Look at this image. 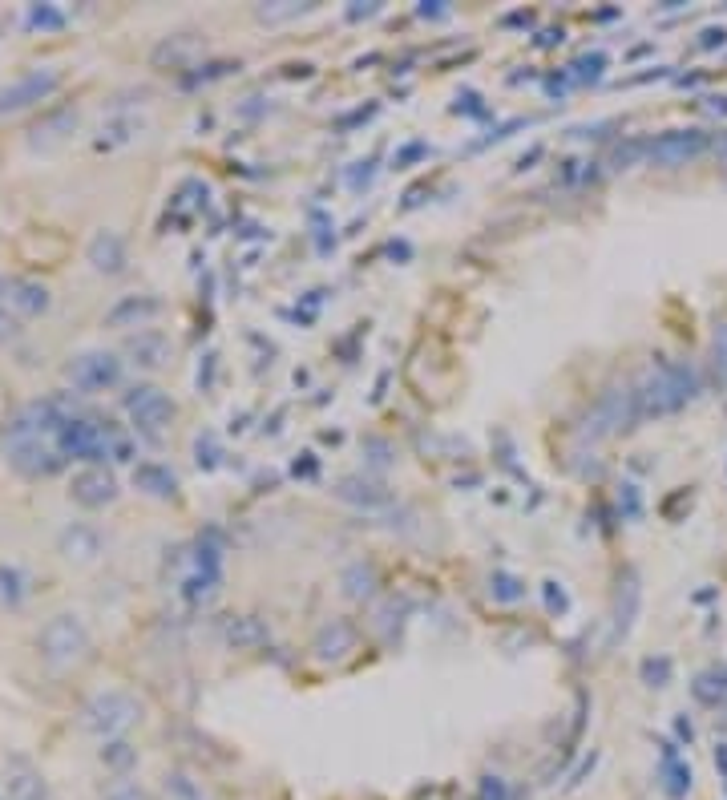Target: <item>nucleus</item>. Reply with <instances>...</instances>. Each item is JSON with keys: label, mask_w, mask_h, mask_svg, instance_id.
<instances>
[{"label": "nucleus", "mask_w": 727, "mask_h": 800, "mask_svg": "<svg viewBox=\"0 0 727 800\" xmlns=\"http://www.w3.org/2000/svg\"><path fill=\"white\" fill-rule=\"evenodd\" d=\"M219 574H211V570H194L190 578H182V586H178V594H182V603H190V607H202V603H211V598L219 594Z\"/></svg>", "instance_id": "393cba45"}, {"label": "nucleus", "mask_w": 727, "mask_h": 800, "mask_svg": "<svg viewBox=\"0 0 727 800\" xmlns=\"http://www.w3.org/2000/svg\"><path fill=\"white\" fill-rule=\"evenodd\" d=\"M691 691H695V699H699V704H707V708H719L723 699H727V667L703 671V675L691 683Z\"/></svg>", "instance_id": "bb28decb"}, {"label": "nucleus", "mask_w": 727, "mask_h": 800, "mask_svg": "<svg viewBox=\"0 0 727 800\" xmlns=\"http://www.w3.org/2000/svg\"><path fill=\"white\" fill-rule=\"evenodd\" d=\"M639 392V409L643 417H667L679 413L683 405H691L695 392H699V372L683 360H655L643 380L635 384Z\"/></svg>", "instance_id": "f257e3e1"}, {"label": "nucleus", "mask_w": 727, "mask_h": 800, "mask_svg": "<svg viewBox=\"0 0 727 800\" xmlns=\"http://www.w3.org/2000/svg\"><path fill=\"white\" fill-rule=\"evenodd\" d=\"M134 485L150 497H174L178 493V477L166 469V465H154V461H142L134 469Z\"/></svg>", "instance_id": "412c9836"}, {"label": "nucleus", "mask_w": 727, "mask_h": 800, "mask_svg": "<svg viewBox=\"0 0 727 800\" xmlns=\"http://www.w3.org/2000/svg\"><path fill=\"white\" fill-rule=\"evenodd\" d=\"M340 586L348 598H356V603H364V598L376 594V570L368 562H352L344 574H340Z\"/></svg>", "instance_id": "a878e982"}, {"label": "nucleus", "mask_w": 727, "mask_h": 800, "mask_svg": "<svg viewBox=\"0 0 727 800\" xmlns=\"http://www.w3.org/2000/svg\"><path fill=\"white\" fill-rule=\"evenodd\" d=\"M675 728H679V736H683V740H691V736H695V732H691V724H687V720H679V724H675Z\"/></svg>", "instance_id": "79ce46f5"}, {"label": "nucleus", "mask_w": 727, "mask_h": 800, "mask_svg": "<svg viewBox=\"0 0 727 800\" xmlns=\"http://www.w3.org/2000/svg\"><path fill=\"white\" fill-rule=\"evenodd\" d=\"M707 150H711V138L703 130H667L647 142V158L655 166H687Z\"/></svg>", "instance_id": "6e6552de"}, {"label": "nucleus", "mask_w": 727, "mask_h": 800, "mask_svg": "<svg viewBox=\"0 0 727 800\" xmlns=\"http://www.w3.org/2000/svg\"><path fill=\"white\" fill-rule=\"evenodd\" d=\"M138 134H142V122H138V118H114L106 130H101V138H97V150L126 146V142H134Z\"/></svg>", "instance_id": "c756f323"}, {"label": "nucleus", "mask_w": 727, "mask_h": 800, "mask_svg": "<svg viewBox=\"0 0 727 800\" xmlns=\"http://www.w3.org/2000/svg\"><path fill=\"white\" fill-rule=\"evenodd\" d=\"M198 49H202V37H198V33H178V37H170V41H162V45L154 49V65L178 69V65H186Z\"/></svg>", "instance_id": "5701e85b"}, {"label": "nucleus", "mask_w": 727, "mask_h": 800, "mask_svg": "<svg viewBox=\"0 0 727 800\" xmlns=\"http://www.w3.org/2000/svg\"><path fill=\"white\" fill-rule=\"evenodd\" d=\"M336 497L340 502H348V506H360V510H384V506H392V493L380 485V481H372V477H340L336 481Z\"/></svg>", "instance_id": "dca6fc26"}, {"label": "nucleus", "mask_w": 727, "mask_h": 800, "mask_svg": "<svg viewBox=\"0 0 727 800\" xmlns=\"http://www.w3.org/2000/svg\"><path fill=\"white\" fill-rule=\"evenodd\" d=\"M663 792H667L671 800H683V796L691 792V768L679 764L671 748L663 752Z\"/></svg>", "instance_id": "c85d7f7f"}, {"label": "nucleus", "mask_w": 727, "mask_h": 800, "mask_svg": "<svg viewBox=\"0 0 727 800\" xmlns=\"http://www.w3.org/2000/svg\"><path fill=\"white\" fill-rule=\"evenodd\" d=\"M643 679H647L651 687H667V679H671V659H667V655L647 659V663H643Z\"/></svg>", "instance_id": "e433bc0d"}, {"label": "nucleus", "mask_w": 727, "mask_h": 800, "mask_svg": "<svg viewBox=\"0 0 727 800\" xmlns=\"http://www.w3.org/2000/svg\"><path fill=\"white\" fill-rule=\"evenodd\" d=\"M73 130H77V114L73 110H57L53 118H45V122H37L29 130V142L33 146H53V142H65Z\"/></svg>", "instance_id": "b1692460"}, {"label": "nucleus", "mask_w": 727, "mask_h": 800, "mask_svg": "<svg viewBox=\"0 0 727 800\" xmlns=\"http://www.w3.org/2000/svg\"><path fill=\"white\" fill-rule=\"evenodd\" d=\"M715 150H719V154H723V158H727V134H723V138H719V142H715Z\"/></svg>", "instance_id": "37998d69"}, {"label": "nucleus", "mask_w": 727, "mask_h": 800, "mask_svg": "<svg viewBox=\"0 0 727 800\" xmlns=\"http://www.w3.org/2000/svg\"><path fill=\"white\" fill-rule=\"evenodd\" d=\"M198 465H206V469H211L215 461H219V449H215V437H198Z\"/></svg>", "instance_id": "58836bf2"}, {"label": "nucleus", "mask_w": 727, "mask_h": 800, "mask_svg": "<svg viewBox=\"0 0 727 800\" xmlns=\"http://www.w3.org/2000/svg\"><path fill=\"white\" fill-rule=\"evenodd\" d=\"M639 417H643V409H639L635 384H610V388L594 400V409L586 413V433H590V437H614V433L635 429Z\"/></svg>", "instance_id": "20e7f679"}, {"label": "nucleus", "mask_w": 727, "mask_h": 800, "mask_svg": "<svg viewBox=\"0 0 727 800\" xmlns=\"http://www.w3.org/2000/svg\"><path fill=\"white\" fill-rule=\"evenodd\" d=\"M37 647H41V659L57 671L65 667H77L81 659H89V631L77 615H53L41 635H37Z\"/></svg>", "instance_id": "7ed1b4c3"}, {"label": "nucleus", "mask_w": 727, "mask_h": 800, "mask_svg": "<svg viewBox=\"0 0 727 800\" xmlns=\"http://www.w3.org/2000/svg\"><path fill=\"white\" fill-rule=\"evenodd\" d=\"M546 586H550V590H546V598H550V607H554V611H566V594H562V590H554L558 582H546Z\"/></svg>", "instance_id": "ea45409f"}, {"label": "nucleus", "mask_w": 727, "mask_h": 800, "mask_svg": "<svg viewBox=\"0 0 727 800\" xmlns=\"http://www.w3.org/2000/svg\"><path fill=\"white\" fill-rule=\"evenodd\" d=\"M138 720H142V704H138L130 691H122V687L89 695L85 708H81V728L89 736H97L101 744H106V740H122Z\"/></svg>", "instance_id": "f03ea898"}, {"label": "nucleus", "mask_w": 727, "mask_h": 800, "mask_svg": "<svg viewBox=\"0 0 727 800\" xmlns=\"http://www.w3.org/2000/svg\"><path fill=\"white\" fill-rule=\"evenodd\" d=\"M166 792H170V800H211L202 780H194L190 772H166Z\"/></svg>", "instance_id": "7c9ffc66"}, {"label": "nucleus", "mask_w": 727, "mask_h": 800, "mask_svg": "<svg viewBox=\"0 0 727 800\" xmlns=\"http://www.w3.org/2000/svg\"><path fill=\"white\" fill-rule=\"evenodd\" d=\"M5 800H49V788H45V776L33 760L25 756H9L5 760V784H0Z\"/></svg>", "instance_id": "9b49d317"}, {"label": "nucleus", "mask_w": 727, "mask_h": 800, "mask_svg": "<svg viewBox=\"0 0 727 800\" xmlns=\"http://www.w3.org/2000/svg\"><path fill=\"white\" fill-rule=\"evenodd\" d=\"M101 764H106L114 776H130V768L138 764V748L130 740H106L101 744Z\"/></svg>", "instance_id": "cd10ccee"}, {"label": "nucleus", "mask_w": 727, "mask_h": 800, "mask_svg": "<svg viewBox=\"0 0 727 800\" xmlns=\"http://www.w3.org/2000/svg\"><path fill=\"white\" fill-rule=\"evenodd\" d=\"M162 312V304L154 295H130V299H122V304L106 316L114 328H138V324H146V320H154Z\"/></svg>", "instance_id": "6ab92c4d"}, {"label": "nucleus", "mask_w": 727, "mask_h": 800, "mask_svg": "<svg viewBox=\"0 0 727 800\" xmlns=\"http://www.w3.org/2000/svg\"><path fill=\"white\" fill-rule=\"evenodd\" d=\"M126 413H130V421L142 429V433H162V429H170V421H174V400L162 392V388H154V384H142V388H134V392H126Z\"/></svg>", "instance_id": "0eeeda50"}, {"label": "nucleus", "mask_w": 727, "mask_h": 800, "mask_svg": "<svg viewBox=\"0 0 727 800\" xmlns=\"http://www.w3.org/2000/svg\"><path fill=\"white\" fill-rule=\"evenodd\" d=\"M85 255H89L93 271H101V275L126 271V243H122V235H114V231H97V235L89 239Z\"/></svg>", "instance_id": "f3484780"}, {"label": "nucleus", "mask_w": 727, "mask_h": 800, "mask_svg": "<svg viewBox=\"0 0 727 800\" xmlns=\"http://www.w3.org/2000/svg\"><path fill=\"white\" fill-rule=\"evenodd\" d=\"M299 13H307V5H263V9H255V17L267 21V25H275V21H291V17H299Z\"/></svg>", "instance_id": "c9c22d12"}, {"label": "nucleus", "mask_w": 727, "mask_h": 800, "mask_svg": "<svg viewBox=\"0 0 727 800\" xmlns=\"http://www.w3.org/2000/svg\"><path fill=\"white\" fill-rule=\"evenodd\" d=\"M57 89H61V69H53V65L29 69V73H21L17 81H9L5 89H0V114L29 110V106L45 102V97H53Z\"/></svg>", "instance_id": "423d86ee"}, {"label": "nucleus", "mask_w": 727, "mask_h": 800, "mask_svg": "<svg viewBox=\"0 0 727 800\" xmlns=\"http://www.w3.org/2000/svg\"><path fill=\"white\" fill-rule=\"evenodd\" d=\"M69 493H73V502H77V506H85V510H101V506H110L114 497H118V477H114L106 465H85V469L73 477Z\"/></svg>", "instance_id": "9d476101"}, {"label": "nucleus", "mask_w": 727, "mask_h": 800, "mask_svg": "<svg viewBox=\"0 0 727 800\" xmlns=\"http://www.w3.org/2000/svg\"><path fill=\"white\" fill-rule=\"evenodd\" d=\"M0 299H5V308L21 320V316H45L49 312V291L33 279H0Z\"/></svg>", "instance_id": "f8f14e48"}, {"label": "nucleus", "mask_w": 727, "mask_h": 800, "mask_svg": "<svg viewBox=\"0 0 727 800\" xmlns=\"http://www.w3.org/2000/svg\"><path fill=\"white\" fill-rule=\"evenodd\" d=\"M101 800H154L146 784L130 780V776H114L106 780V788H101Z\"/></svg>", "instance_id": "2f4dec72"}, {"label": "nucleus", "mask_w": 727, "mask_h": 800, "mask_svg": "<svg viewBox=\"0 0 727 800\" xmlns=\"http://www.w3.org/2000/svg\"><path fill=\"white\" fill-rule=\"evenodd\" d=\"M489 594L497 598V603H517V598H526V582L517 578V574L497 570V574L489 578Z\"/></svg>", "instance_id": "473e14b6"}, {"label": "nucleus", "mask_w": 727, "mask_h": 800, "mask_svg": "<svg viewBox=\"0 0 727 800\" xmlns=\"http://www.w3.org/2000/svg\"><path fill=\"white\" fill-rule=\"evenodd\" d=\"M711 372L719 384H727V324L711 332Z\"/></svg>", "instance_id": "f704fd0d"}, {"label": "nucleus", "mask_w": 727, "mask_h": 800, "mask_svg": "<svg viewBox=\"0 0 727 800\" xmlns=\"http://www.w3.org/2000/svg\"><path fill=\"white\" fill-rule=\"evenodd\" d=\"M639 598H643V590H639V574H635V570L618 574V590H614V643L631 635L635 615H639Z\"/></svg>", "instance_id": "2eb2a0df"}, {"label": "nucleus", "mask_w": 727, "mask_h": 800, "mask_svg": "<svg viewBox=\"0 0 727 800\" xmlns=\"http://www.w3.org/2000/svg\"><path fill=\"white\" fill-rule=\"evenodd\" d=\"M723 37H727V33H723V29H707V33H703V41H699V45H703V49H711V45H723Z\"/></svg>", "instance_id": "a19ab883"}, {"label": "nucleus", "mask_w": 727, "mask_h": 800, "mask_svg": "<svg viewBox=\"0 0 727 800\" xmlns=\"http://www.w3.org/2000/svg\"><path fill=\"white\" fill-rule=\"evenodd\" d=\"M9 465L25 477H53L57 469H65V457L49 437H33V441H9Z\"/></svg>", "instance_id": "1a4fd4ad"}, {"label": "nucleus", "mask_w": 727, "mask_h": 800, "mask_svg": "<svg viewBox=\"0 0 727 800\" xmlns=\"http://www.w3.org/2000/svg\"><path fill=\"white\" fill-rule=\"evenodd\" d=\"M311 651H316L320 663H340L356 651V627L348 619H332L316 631V643H311Z\"/></svg>", "instance_id": "4468645a"}, {"label": "nucleus", "mask_w": 727, "mask_h": 800, "mask_svg": "<svg viewBox=\"0 0 727 800\" xmlns=\"http://www.w3.org/2000/svg\"><path fill=\"white\" fill-rule=\"evenodd\" d=\"M69 17H65V9H57V5H29V13H25V29H61Z\"/></svg>", "instance_id": "72a5a7b5"}, {"label": "nucleus", "mask_w": 727, "mask_h": 800, "mask_svg": "<svg viewBox=\"0 0 727 800\" xmlns=\"http://www.w3.org/2000/svg\"><path fill=\"white\" fill-rule=\"evenodd\" d=\"M21 336V320L5 308V304H0V348H5V344H13Z\"/></svg>", "instance_id": "4c0bfd02"}, {"label": "nucleus", "mask_w": 727, "mask_h": 800, "mask_svg": "<svg viewBox=\"0 0 727 800\" xmlns=\"http://www.w3.org/2000/svg\"><path fill=\"white\" fill-rule=\"evenodd\" d=\"M170 336L158 332V328H138L126 336V356L138 364V368H162L170 364Z\"/></svg>", "instance_id": "ddd939ff"}, {"label": "nucleus", "mask_w": 727, "mask_h": 800, "mask_svg": "<svg viewBox=\"0 0 727 800\" xmlns=\"http://www.w3.org/2000/svg\"><path fill=\"white\" fill-rule=\"evenodd\" d=\"M61 554H65L69 562H93V558L101 554V534L77 522V526H69V530L61 534Z\"/></svg>", "instance_id": "aec40b11"}, {"label": "nucleus", "mask_w": 727, "mask_h": 800, "mask_svg": "<svg viewBox=\"0 0 727 800\" xmlns=\"http://www.w3.org/2000/svg\"><path fill=\"white\" fill-rule=\"evenodd\" d=\"M29 590H33V582H29V574L21 566L0 562V607H5V611L21 607L25 598H29Z\"/></svg>", "instance_id": "4be33fe9"}, {"label": "nucleus", "mask_w": 727, "mask_h": 800, "mask_svg": "<svg viewBox=\"0 0 727 800\" xmlns=\"http://www.w3.org/2000/svg\"><path fill=\"white\" fill-rule=\"evenodd\" d=\"M65 380L77 388V392H106L122 380V360L114 352H101V348H89V352H77L69 364H65Z\"/></svg>", "instance_id": "39448f33"}, {"label": "nucleus", "mask_w": 727, "mask_h": 800, "mask_svg": "<svg viewBox=\"0 0 727 800\" xmlns=\"http://www.w3.org/2000/svg\"><path fill=\"white\" fill-rule=\"evenodd\" d=\"M223 639L235 651H255V647H263L271 639V631L255 615H231V619H223Z\"/></svg>", "instance_id": "a211bd4d"}]
</instances>
